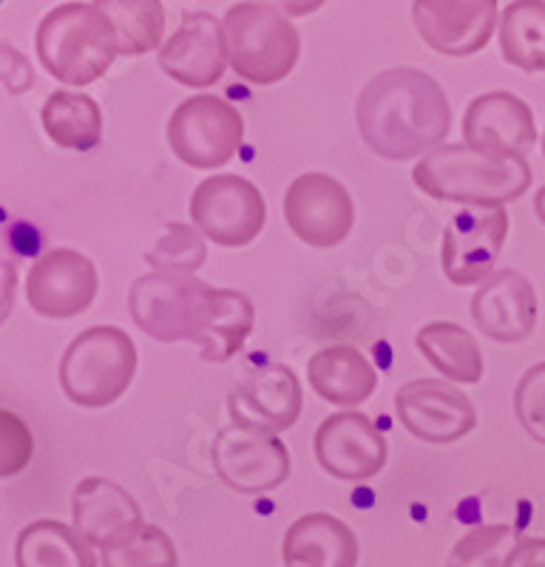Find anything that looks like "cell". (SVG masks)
<instances>
[{
    "mask_svg": "<svg viewBox=\"0 0 545 567\" xmlns=\"http://www.w3.org/2000/svg\"><path fill=\"white\" fill-rule=\"evenodd\" d=\"M136 363L140 358L128 332L109 323L83 329L65 347L60 361V386L78 406H111L134 381Z\"/></svg>",
    "mask_w": 545,
    "mask_h": 567,
    "instance_id": "8992f818",
    "label": "cell"
},
{
    "mask_svg": "<svg viewBox=\"0 0 545 567\" xmlns=\"http://www.w3.org/2000/svg\"><path fill=\"white\" fill-rule=\"evenodd\" d=\"M537 140L534 111L512 91H486L463 114V145L489 156L528 151Z\"/></svg>",
    "mask_w": 545,
    "mask_h": 567,
    "instance_id": "e0dca14e",
    "label": "cell"
},
{
    "mask_svg": "<svg viewBox=\"0 0 545 567\" xmlns=\"http://www.w3.org/2000/svg\"><path fill=\"white\" fill-rule=\"evenodd\" d=\"M38 58L60 83L80 89L100 80L120 58L114 23L100 3H63L40 20Z\"/></svg>",
    "mask_w": 545,
    "mask_h": 567,
    "instance_id": "277c9868",
    "label": "cell"
},
{
    "mask_svg": "<svg viewBox=\"0 0 545 567\" xmlns=\"http://www.w3.org/2000/svg\"><path fill=\"white\" fill-rule=\"evenodd\" d=\"M72 516L78 534L100 554L117 548L148 525L134 496L105 477H85L74 488Z\"/></svg>",
    "mask_w": 545,
    "mask_h": 567,
    "instance_id": "ac0fdd59",
    "label": "cell"
},
{
    "mask_svg": "<svg viewBox=\"0 0 545 567\" xmlns=\"http://www.w3.org/2000/svg\"><path fill=\"white\" fill-rule=\"evenodd\" d=\"M356 120L367 148L390 162H409L441 148L452 128V109L432 74L398 65L363 85Z\"/></svg>",
    "mask_w": 545,
    "mask_h": 567,
    "instance_id": "7a4b0ae2",
    "label": "cell"
},
{
    "mask_svg": "<svg viewBox=\"0 0 545 567\" xmlns=\"http://www.w3.org/2000/svg\"><path fill=\"white\" fill-rule=\"evenodd\" d=\"M497 14L494 0H418L412 23L429 49L446 58H469L486 49Z\"/></svg>",
    "mask_w": 545,
    "mask_h": 567,
    "instance_id": "9a60e30c",
    "label": "cell"
},
{
    "mask_svg": "<svg viewBox=\"0 0 545 567\" xmlns=\"http://www.w3.org/2000/svg\"><path fill=\"white\" fill-rule=\"evenodd\" d=\"M227 406H230L236 425L259 429V432L279 437V432L290 429L299 420L305 394H301V383L290 367L267 363L230 394Z\"/></svg>",
    "mask_w": 545,
    "mask_h": 567,
    "instance_id": "ffe728a7",
    "label": "cell"
},
{
    "mask_svg": "<svg viewBox=\"0 0 545 567\" xmlns=\"http://www.w3.org/2000/svg\"><path fill=\"white\" fill-rule=\"evenodd\" d=\"M412 182L421 194L466 207H506L532 187V165L523 154L489 156L469 145H441L418 159Z\"/></svg>",
    "mask_w": 545,
    "mask_h": 567,
    "instance_id": "3957f363",
    "label": "cell"
},
{
    "mask_svg": "<svg viewBox=\"0 0 545 567\" xmlns=\"http://www.w3.org/2000/svg\"><path fill=\"white\" fill-rule=\"evenodd\" d=\"M208 247L202 233L188 225L171 221L165 227L163 239L156 241L154 250L145 256L148 265L156 267V272H182V276H194L202 265H205Z\"/></svg>",
    "mask_w": 545,
    "mask_h": 567,
    "instance_id": "f1b7e54d",
    "label": "cell"
},
{
    "mask_svg": "<svg viewBox=\"0 0 545 567\" xmlns=\"http://www.w3.org/2000/svg\"><path fill=\"white\" fill-rule=\"evenodd\" d=\"M214 468L227 488L236 494H267L279 488L290 474V452L276 434L247 429V425H227L216 434Z\"/></svg>",
    "mask_w": 545,
    "mask_h": 567,
    "instance_id": "9c48e42d",
    "label": "cell"
},
{
    "mask_svg": "<svg viewBox=\"0 0 545 567\" xmlns=\"http://www.w3.org/2000/svg\"><path fill=\"white\" fill-rule=\"evenodd\" d=\"M0 474L3 477H14L27 468L32 460L34 443L29 425L12 412H0Z\"/></svg>",
    "mask_w": 545,
    "mask_h": 567,
    "instance_id": "1f68e13d",
    "label": "cell"
},
{
    "mask_svg": "<svg viewBox=\"0 0 545 567\" xmlns=\"http://www.w3.org/2000/svg\"><path fill=\"white\" fill-rule=\"evenodd\" d=\"M534 213H537V219L545 225V185L534 194Z\"/></svg>",
    "mask_w": 545,
    "mask_h": 567,
    "instance_id": "e575fe53",
    "label": "cell"
},
{
    "mask_svg": "<svg viewBox=\"0 0 545 567\" xmlns=\"http://www.w3.org/2000/svg\"><path fill=\"white\" fill-rule=\"evenodd\" d=\"M506 567H545V539L543 536H523L517 548L508 556Z\"/></svg>",
    "mask_w": 545,
    "mask_h": 567,
    "instance_id": "836d02e7",
    "label": "cell"
},
{
    "mask_svg": "<svg viewBox=\"0 0 545 567\" xmlns=\"http://www.w3.org/2000/svg\"><path fill=\"white\" fill-rule=\"evenodd\" d=\"M395 412L421 443L449 445L477 429V409L457 386L435 378H418L398 389Z\"/></svg>",
    "mask_w": 545,
    "mask_h": 567,
    "instance_id": "7c38bea8",
    "label": "cell"
},
{
    "mask_svg": "<svg viewBox=\"0 0 545 567\" xmlns=\"http://www.w3.org/2000/svg\"><path fill=\"white\" fill-rule=\"evenodd\" d=\"M358 536L345 519L332 514L299 516L281 542L285 567H356Z\"/></svg>",
    "mask_w": 545,
    "mask_h": 567,
    "instance_id": "44dd1931",
    "label": "cell"
},
{
    "mask_svg": "<svg viewBox=\"0 0 545 567\" xmlns=\"http://www.w3.org/2000/svg\"><path fill=\"white\" fill-rule=\"evenodd\" d=\"M227 63L254 85H276L301 58V34L270 3H236L222 18Z\"/></svg>",
    "mask_w": 545,
    "mask_h": 567,
    "instance_id": "5b68a950",
    "label": "cell"
},
{
    "mask_svg": "<svg viewBox=\"0 0 545 567\" xmlns=\"http://www.w3.org/2000/svg\"><path fill=\"white\" fill-rule=\"evenodd\" d=\"M514 414L534 443L545 445V361L534 363L514 389Z\"/></svg>",
    "mask_w": 545,
    "mask_h": 567,
    "instance_id": "4dcf8cb0",
    "label": "cell"
},
{
    "mask_svg": "<svg viewBox=\"0 0 545 567\" xmlns=\"http://www.w3.org/2000/svg\"><path fill=\"white\" fill-rule=\"evenodd\" d=\"M500 54L528 74L545 71V3L514 0L500 18Z\"/></svg>",
    "mask_w": 545,
    "mask_h": 567,
    "instance_id": "484cf974",
    "label": "cell"
},
{
    "mask_svg": "<svg viewBox=\"0 0 545 567\" xmlns=\"http://www.w3.org/2000/svg\"><path fill=\"white\" fill-rule=\"evenodd\" d=\"M418 352L426 358L443 378L454 383L483 381V352L477 338L452 321H432L418 329Z\"/></svg>",
    "mask_w": 545,
    "mask_h": 567,
    "instance_id": "d4e9b609",
    "label": "cell"
},
{
    "mask_svg": "<svg viewBox=\"0 0 545 567\" xmlns=\"http://www.w3.org/2000/svg\"><path fill=\"white\" fill-rule=\"evenodd\" d=\"M3 80H7V89L12 91V94L32 89V80H34L27 60L20 58L14 49H9V45H3Z\"/></svg>",
    "mask_w": 545,
    "mask_h": 567,
    "instance_id": "d6a6232c",
    "label": "cell"
},
{
    "mask_svg": "<svg viewBox=\"0 0 545 567\" xmlns=\"http://www.w3.org/2000/svg\"><path fill=\"white\" fill-rule=\"evenodd\" d=\"M312 452L318 465L336 480L361 483L376 477L387 465L390 449L367 414L361 412H336L316 429Z\"/></svg>",
    "mask_w": 545,
    "mask_h": 567,
    "instance_id": "5bb4252c",
    "label": "cell"
},
{
    "mask_svg": "<svg viewBox=\"0 0 545 567\" xmlns=\"http://www.w3.org/2000/svg\"><path fill=\"white\" fill-rule=\"evenodd\" d=\"M131 321L163 343L194 341L202 361L225 363L254 332L256 307L239 290H222L182 272H148L128 292Z\"/></svg>",
    "mask_w": 545,
    "mask_h": 567,
    "instance_id": "6da1fadb",
    "label": "cell"
},
{
    "mask_svg": "<svg viewBox=\"0 0 545 567\" xmlns=\"http://www.w3.org/2000/svg\"><path fill=\"white\" fill-rule=\"evenodd\" d=\"M265 196L245 176H208L191 196V219L196 230L219 247L250 245L265 227Z\"/></svg>",
    "mask_w": 545,
    "mask_h": 567,
    "instance_id": "ba28073f",
    "label": "cell"
},
{
    "mask_svg": "<svg viewBox=\"0 0 545 567\" xmlns=\"http://www.w3.org/2000/svg\"><path fill=\"white\" fill-rule=\"evenodd\" d=\"M245 140V120L216 94H194L168 120V145L176 159L196 171H216L234 159Z\"/></svg>",
    "mask_w": 545,
    "mask_h": 567,
    "instance_id": "52a82bcc",
    "label": "cell"
},
{
    "mask_svg": "<svg viewBox=\"0 0 545 567\" xmlns=\"http://www.w3.org/2000/svg\"><path fill=\"white\" fill-rule=\"evenodd\" d=\"M100 272L89 256L58 247L40 256L27 276V301L43 318H74L94 303Z\"/></svg>",
    "mask_w": 545,
    "mask_h": 567,
    "instance_id": "4fadbf2b",
    "label": "cell"
},
{
    "mask_svg": "<svg viewBox=\"0 0 545 567\" xmlns=\"http://www.w3.org/2000/svg\"><path fill=\"white\" fill-rule=\"evenodd\" d=\"M307 381L312 392L332 406H361L370 400L378 386V372L367 354L356 347L336 343V347L318 349L307 363Z\"/></svg>",
    "mask_w": 545,
    "mask_h": 567,
    "instance_id": "7402d4cb",
    "label": "cell"
},
{
    "mask_svg": "<svg viewBox=\"0 0 545 567\" xmlns=\"http://www.w3.org/2000/svg\"><path fill=\"white\" fill-rule=\"evenodd\" d=\"M506 207H461L443 230V272L457 287H481L506 247Z\"/></svg>",
    "mask_w": 545,
    "mask_h": 567,
    "instance_id": "30bf717a",
    "label": "cell"
},
{
    "mask_svg": "<svg viewBox=\"0 0 545 567\" xmlns=\"http://www.w3.org/2000/svg\"><path fill=\"white\" fill-rule=\"evenodd\" d=\"M103 567H179L176 545L160 525H145L117 548L100 554Z\"/></svg>",
    "mask_w": 545,
    "mask_h": 567,
    "instance_id": "f546056e",
    "label": "cell"
},
{
    "mask_svg": "<svg viewBox=\"0 0 545 567\" xmlns=\"http://www.w3.org/2000/svg\"><path fill=\"white\" fill-rule=\"evenodd\" d=\"M18 567H97V556L72 525L38 519L20 530L14 542Z\"/></svg>",
    "mask_w": 545,
    "mask_h": 567,
    "instance_id": "603a6c76",
    "label": "cell"
},
{
    "mask_svg": "<svg viewBox=\"0 0 545 567\" xmlns=\"http://www.w3.org/2000/svg\"><path fill=\"white\" fill-rule=\"evenodd\" d=\"M40 123L49 140L65 151H94L103 140V111L89 94L52 91L40 109Z\"/></svg>",
    "mask_w": 545,
    "mask_h": 567,
    "instance_id": "cb8c5ba5",
    "label": "cell"
},
{
    "mask_svg": "<svg viewBox=\"0 0 545 567\" xmlns=\"http://www.w3.org/2000/svg\"><path fill=\"white\" fill-rule=\"evenodd\" d=\"M285 219L290 230L310 247H338L356 221L352 196L336 176L310 171L290 182L285 194Z\"/></svg>",
    "mask_w": 545,
    "mask_h": 567,
    "instance_id": "8fae6325",
    "label": "cell"
},
{
    "mask_svg": "<svg viewBox=\"0 0 545 567\" xmlns=\"http://www.w3.org/2000/svg\"><path fill=\"white\" fill-rule=\"evenodd\" d=\"M156 60L174 83L188 85V89H208L219 83L230 65L222 20L210 12H185Z\"/></svg>",
    "mask_w": 545,
    "mask_h": 567,
    "instance_id": "2e32d148",
    "label": "cell"
},
{
    "mask_svg": "<svg viewBox=\"0 0 545 567\" xmlns=\"http://www.w3.org/2000/svg\"><path fill=\"white\" fill-rule=\"evenodd\" d=\"M100 7L114 23L120 58H136L165 45V7L160 0H105Z\"/></svg>",
    "mask_w": 545,
    "mask_h": 567,
    "instance_id": "4316f807",
    "label": "cell"
},
{
    "mask_svg": "<svg viewBox=\"0 0 545 567\" xmlns=\"http://www.w3.org/2000/svg\"><path fill=\"white\" fill-rule=\"evenodd\" d=\"M472 321L497 343L526 341L537 327V292L517 270H497L474 290Z\"/></svg>",
    "mask_w": 545,
    "mask_h": 567,
    "instance_id": "d6986e66",
    "label": "cell"
},
{
    "mask_svg": "<svg viewBox=\"0 0 545 567\" xmlns=\"http://www.w3.org/2000/svg\"><path fill=\"white\" fill-rule=\"evenodd\" d=\"M543 156H545V134H543Z\"/></svg>",
    "mask_w": 545,
    "mask_h": 567,
    "instance_id": "d590c367",
    "label": "cell"
},
{
    "mask_svg": "<svg viewBox=\"0 0 545 567\" xmlns=\"http://www.w3.org/2000/svg\"><path fill=\"white\" fill-rule=\"evenodd\" d=\"M520 539L514 525H477L454 542L446 567H506Z\"/></svg>",
    "mask_w": 545,
    "mask_h": 567,
    "instance_id": "83f0119b",
    "label": "cell"
}]
</instances>
